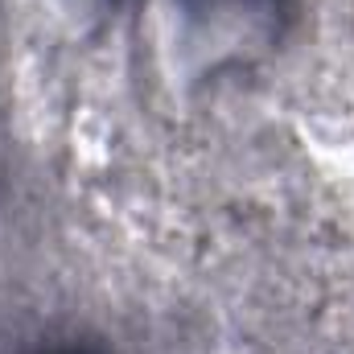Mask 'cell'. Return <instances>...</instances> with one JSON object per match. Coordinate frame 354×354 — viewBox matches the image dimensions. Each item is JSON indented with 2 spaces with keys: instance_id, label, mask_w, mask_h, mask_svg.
<instances>
[{
  "instance_id": "1",
  "label": "cell",
  "mask_w": 354,
  "mask_h": 354,
  "mask_svg": "<svg viewBox=\"0 0 354 354\" xmlns=\"http://www.w3.org/2000/svg\"><path fill=\"white\" fill-rule=\"evenodd\" d=\"M165 33L177 37V62L198 58V75H214L223 66H239L280 37L284 0H161Z\"/></svg>"
},
{
  "instance_id": "2",
  "label": "cell",
  "mask_w": 354,
  "mask_h": 354,
  "mask_svg": "<svg viewBox=\"0 0 354 354\" xmlns=\"http://www.w3.org/2000/svg\"><path fill=\"white\" fill-rule=\"evenodd\" d=\"M58 354H95V351H58Z\"/></svg>"
}]
</instances>
